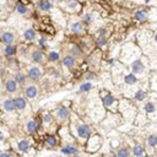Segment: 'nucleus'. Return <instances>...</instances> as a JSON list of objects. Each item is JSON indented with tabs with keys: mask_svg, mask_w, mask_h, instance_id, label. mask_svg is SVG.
<instances>
[{
	"mask_svg": "<svg viewBox=\"0 0 157 157\" xmlns=\"http://www.w3.org/2000/svg\"><path fill=\"white\" fill-rule=\"evenodd\" d=\"M5 90H6L8 93L12 95V93L17 92V90H19V84L16 82L15 79L9 77V79H6V81H5Z\"/></svg>",
	"mask_w": 157,
	"mask_h": 157,
	"instance_id": "obj_2",
	"label": "nucleus"
},
{
	"mask_svg": "<svg viewBox=\"0 0 157 157\" xmlns=\"http://www.w3.org/2000/svg\"><path fill=\"white\" fill-rule=\"evenodd\" d=\"M97 76H96V74H93V73H88V74H86V79L87 80H95Z\"/></svg>",
	"mask_w": 157,
	"mask_h": 157,
	"instance_id": "obj_37",
	"label": "nucleus"
},
{
	"mask_svg": "<svg viewBox=\"0 0 157 157\" xmlns=\"http://www.w3.org/2000/svg\"><path fill=\"white\" fill-rule=\"evenodd\" d=\"M61 153H64V155H77L79 153V150L74 146H64L61 150H60Z\"/></svg>",
	"mask_w": 157,
	"mask_h": 157,
	"instance_id": "obj_12",
	"label": "nucleus"
},
{
	"mask_svg": "<svg viewBox=\"0 0 157 157\" xmlns=\"http://www.w3.org/2000/svg\"><path fill=\"white\" fill-rule=\"evenodd\" d=\"M38 6L42 11H49L52 9V4H50L49 0H39Z\"/></svg>",
	"mask_w": 157,
	"mask_h": 157,
	"instance_id": "obj_16",
	"label": "nucleus"
},
{
	"mask_svg": "<svg viewBox=\"0 0 157 157\" xmlns=\"http://www.w3.org/2000/svg\"><path fill=\"white\" fill-rule=\"evenodd\" d=\"M77 134L81 139H87L91 135V129L87 124H80L77 127Z\"/></svg>",
	"mask_w": 157,
	"mask_h": 157,
	"instance_id": "obj_3",
	"label": "nucleus"
},
{
	"mask_svg": "<svg viewBox=\"0 0 157 157\" xmlns=\"http://www.w3.org/2000/svg\"><path fill=\"white\" fill-rule=\"evenodd\" d=\"M147 16H148V14L146 10H138L135 12V20H138V21H145V20H147Z\"/></svg>",
	"mask_w": 157,
	"mask_h": 157,
	"instance_id": "obj_15",
	"label": "nucleus"
},
{
	"mask_svg": "<svg viewBox=\"0 0 157 157\" xmlns=\"http://www.w3.org/2000/svg\"><path fill=\"white\" fill-rule=\"evenodd\" d=\"M26 128H27V131L28 133H36L37 131V128H38V125L35 120H29L26 125Z\"/></svg>",
	"mask_w": 157,
	"mask_h": 157,
	"instance_id": "obj_21",
	"label": "nucleus"
},
{
	"mask_svg": "<svg viewBox=\"0 0 157 157\" xmlns=\"http://www.w3.org/2000/svg\"><path fill=\"white\" fill-rule=\"evenodd\" d=\"M134 98H135V101H139V102L144 101V100L146 98V91H144L142 88L138 90V91H136V93L134 95Z\"/></svg>",
	"mask_w": 157,
	"mask_h": 157,
	"instance_id": "obj_20",
	"label": "nucleus"
},
{
	"mask_svg": "<svg viewBox=\"0 0 157 157\" xmlns=\"http://www.w3.org/2000/svg\"><path fill=\"white\" fill-rule=\"evenodd\" d=\"M15 53H16V47L12 44H6V47L4 49V54L6 56H12V55H15Z\"/></svg>",
	"mask_w": 157,
	"mask_h": 157,
	"instance_id": "obj_18",
	"label": "nucleus"
},
{
	"mask_svg": "<svg viewBox=\"0 0 157 157\" xmlns=\"http://www.w3.org/2000/svg\"><path fill=\"white\" fill-rule=\"evenodd\" d=\"M114 102V97L111 95V93H104L102 95V103L104 107H111Z\"/></svg>",
	"mask_w": 157,
	"mask_h": 157,
	"instance_id": "obj_11",
	"label": "nucleus"
},
{
	"mask_svg": "<svg viewBox=\"0 0 157 157\" xmlns=\"http://www.w3.org/2000/svg\"><path fill=\"white\" fill-rule=\"evenodd\" d=\"M97 43H98V46H104V44L107 43L106 37H104V36H103V37H100V38H98V41H97Z\"/></svg>",
	"mask_w": 157,
	"mask_h": 157,
	"instance_id": "obj_36",
	"label": "nucleus"
},
{
	"mask_svg": "<svg viewBox=\"0 0 157 157\" xmlns=\"http://www.w3.org/2000/svg\"><path fill=\"white\" fill-rule=\"evenodd\" d=\"M92 88V84L91 82H85L82 85H80V92H88Z\"/></svg>",
	"mask_w": 157,
	"mask_h": 157,
	"instance_id": "obj_30",
	"label": "nucleus"
},
{
	"mask_svg": "<svg viewBox=\"0 0 157 157\" xmlns=\"http://www.w3.org/2000/svg\"><path fill=\"white\" fill-rule=\"evenodd\" d=\"M71 53H73V54H71V55H74V56H75V58H76V56H79V55H80V54H81V52H80V50H79V48H77V47H74V48H73V49H71Z\"/></svg>",
	"mask_w": 157,
	"mask_h": 157,
	"instance_id": "obj_34",
	"label": "nucleus"
},
{
	"mask_svg": "<svg viewBox=\"0 0 157 157\" xmlns=\"http://www.w3.org/2000/svg\"><path fill=\"white\" fill-rule=\"evenodd\" d=\"M61 61H63V65L67 67V68H69V69H73V68L76 65V58H75L74 55H71V54L65 55L64 58H63Z\"/></svg>",
	"mask_w": 157,
	"mask_h": 157,
	"instance_id": "obj_6",
	"label": "nucleus"
},
{
	"mask_svg": "<svg viewBox=\"0 0 157 157\" xmlns=\"http://www.w3.org/2000/svg\"><path fill=\"white\" fill-rule=\"evenodd\" d=\"M43 120H44V123H46V124H50V123H52V120H53V117H52L49 113H46V114L43 115Z\"/></svg>",
	"mask_w": 157,
	"mask_h": 157,
	"instance_id": "obj_32",
	"label": "nucleus"
},
{
	"mask_svg": "<svg viewBox=\"0 0 157 157\" xmlns=\"http://www.w3.org/2000/svg\"><path fill=\"white\" fill-rule=\"evenodd\" d=\"M17 147H19V150H20L21 152H26V151L29 148V141H28V140H21V141L19 142Z\"/></svg>",
	"mask_w": 157,
	"mask_h": 157,
	"instance_id": "obj_24",
	"label": "nucleus"
},
{
	"mask_svg": "<svg viewBox=\"0 0 157 157\" xmlns=\"http://www.w3.org/2000/svg\"><path fill=\"white\" fill-rule=\"evenodd\" d=\"M48 60L52 61V63H55L59 60V53L58 52H50L48 54Z\"/></svg>",
	"mask_w": 157,
	"mask_h": 157,
	"instance_id": "obj_28",
	"label": "nucleus"
},
{
	"mask_svg": "<svg viewBox=\"0 0 157 157\" xmlns=\"http://www.w3.org/2000/svg\"><path fill=\"white\" fill-rule=\"evenodd\" d=\"M68 6L70 9H75V8H77V3L75 2V0H70V2L68 3Z\"/></svg>",
	"mask_w": 157,
	"mask_h": 157,
	"instance_id": "obj_35",
	"label": "nucleus"
},
{
	"mask_svg": "<svg viewBox=\"0 0 157 157\" xmlns=\"http://www.w3.org/2000/svg\"><path fill=\"white\" fill-rule=\"evenodd\" d=\"M131 70L134 74H142L145 71V65L140 59H136L131 63Z\"/></svg>",
	"mask_w": 157,
	"mask_h": 157,
	"instance_id": "obj_5",
	"label": "nucleus"
},
{
	"mask_svg": "<svg viewBox=\"0 0 157 157\" xmlns=\"http://www.w3.org/2000/svg\"><path fill=\"white\" fill-rule=\"evenodd\" d=\"M9 156H11V153H9V152H2L0 153V157H9Z\"/></svg>",
	"mask_w": 157,
	"mask_h": 157,
	"instance_id": "obj_38",
	"label": "nucleus"
},
{
	"mask_svg": "<svg viewBox=\"0 0 157 157\" xmlns=\"http://www.w3.org/2000/svg\"><path fill=\"white\" fill-rule=\"evenodd\" d=\"M2 42L4 44H12L15 42V35L12 32H4L2 35Z\"/></svg>",
	"mask_w": 157,
	"mask_h": 157,
	"instance_id": "obj_9",
	"label": "nucleus"
},
{
	"mask_svg": "<svg viewBox=\"0 0 157 157\" xmlns=\"http://www.w3.org/2000/svg\"><path fill=\"white\" fill-rule=\"evenodd\" d=\"M70 29H71V32H74V33H81L84 27H82V23L81 22H74L70 26Z\"/></svg>",
	"mask_w": 157,
	"mask_h": 157,
	"instance_id": "obj_19",
	"label": "nucleus"
},
{
	"mask_svg": "<svg viewBox=\"0 0 157 157\" xmlns=\"http://www.w3.org/2000/svg\"><path fill=\"white\" fill-rule=\"evenodd\" d=\"M147 144H148L150 147L157 146V136H156V135H150V136L147 138Z\"/></svg>",
	"mask_w": 157,
	"mask_h": 157,
	"instance_id": "obj_27",
	"label": "nucleus"
},
{
	"mask_svg": "<svg viewBox=\"0 0 157 157\" xmlns=\"http://www.w3.org/2000/svg\"><path fill=\"white\" fill-rule=\"evenodd\" d=\"M155 39H156V42H157V35H156V36H155Z\"/></svg>",
	"mask_w": 157,
	"mask_h": 157,
	"instance_id": "obj_41",
	"label": "nucleus"
},
{
	"mask_svg": "<svg viewBox=\"0 0 157 157\" xmlns=\"http://www.w3.org/2000/svg\"><path fill=\"white\" fill-rule=\"evenodd\" d=\"M25 95H26V97L29 98V100L37 98V96H38V87H37L36 85H33V84L27 85V86L25 87Z\"/></svg>",
	"mask_w": 157,
	"mask_h": 157,
	"instance_id": "obj_1",
	"label": "nucleus"
},
{
	"mask_svg": "<svg viewBox=\"0 0 157 157\" xmlns=\"http://www.w3.org/2000/svg\"><path fill=\"white\" fill-rule=\"evenodd\" d=\"M3 140H4V134L0 131V141H3Z\"/></svg>",
	"mask_w": 157,
	"mask_h": 157,
	"instance_id": "obj_40",
	"label": "nucleus"
},
{
	"mask_svg": "<svg viewBox=\"0 0 157 157\" xmlns=\"http://www.w3.org/2000/svg\"><path fill=\"white\" fill-rule=\"evenodd\" d=\"M39 44H41V46H46V38H43V37H42V38H41V41H39Z\"/></svg>",
	"mask_w": 157,
	"mask_h": 157,
	"instance_id": "obj_39",
	"label": "nucleus"
},
{
	"mask_svg": "<svg viewBox=\"0 0 157 157\" xmlns=\"http://www.w3.org/2000/svg\"><path fill=\"white\" fill-rule=\"evenodd\" d=\"M3 107H4V109H5L6 112H12V111H15V109H16V108H15L14 100H11V98L5 100V101H4V103H3Z\"/></svg>",
	"mask_w": 157,
	"mask_h": 157,
	"instance_id": "obj_13",
	"label": "nucleus"
},
{
	"mask_svg": "<svg viewBox=\"0 0 157 157\" xmlns=\"http://www.w3.org/2000/svg\"><path fill=\"white\" fill-rule=\"evenodd\" d=\"M70 115V112L67 107H60L56 109V117L59 120H67Z\"/></svg>",
	"mask_w": 157,
	"mask_h": 157,
	"instance_id": "obj_7",
	"label": "nucleus"
},
{
	"mask_svg": "<svg viewBox=\"0 0 157 157\" xmlns=\"http://www.w3.org/2000/svg\"><path fill=\"white\" fill-rule=\"evenodd\" d=\"M41 70L39 68L37 67H32V68H29L28 69V73H27V77L31 80V81H37L39 77H41Z\"/></svg>",
	"mask_w": 157,
	"mask_h": 157,
	"instance_id": "obj_4",
	"label": "nucleus"
},
{
	"mask_svg": "<svg viewBox=\"0 0 157 157\" xmlns=\"http://www.w3.org/2000/svg\"><path fill=\"white\" fill-rule=\"evenodd\" d=\"M124 82H125V84H128V85H135V84L138 82V79H136L135 74H134V73H131V74H128L127 76L124 77Z\"/></svg>",
	"mask_w": 157,
	"mask_h": 157,
	"instance_id": "obj_17",
	"label": "nucleus"
},
{
	"mask_svg": "<svg viewBox=\"0 0 157 157\" xmlns=\"http://www.w3.org/2000/svg\"><path fill=\"white\" fill-rule=\"evenodd\" d=\"M133 155H135V156H144V155H146V152H145V147H144V146H141V145H136V146H134V148H133Z\"/></svg>",
	"mask_w": 157,
	"mask_h": 157,
	"instance_id": "obj_23",
	"label": "nucleus"
},
{
	"mask_svg": "<svg viewBox=\"0 0 157 157\" xmlns=\"http://www.w3.org/2000/svg\"><path fill=\"white\" fill-rule=\"evenodd\" d=\"M144 109H145V112H147V113H153V112L156 111V106H155L152 102H147V103L145 104Z\"/></svg>",
	"mask_w": 157,
	"mask_h": 157,
	"instance_id": "obj_29",
	"label": "nucleus"
},
{
	"mask_svg": "<svg viewBox=\"0 0 157 157\" xmlns=\"http://www.w3.org/2000/svg\"><path fill=\"white\" fill-rule=\"evenodd\" d=\"M93 19H95V16H93L92 14H86V15L84 16L85 22H87V23H91V22L93 21Z\"/></svg>",
	"mask_w": 157,
	"mask_h": 157,
	"instance_id": "obj_33",
	"label": "nucleus"
},
{
	"mask_svg": "<svg viewBox=\"0 0 157 157\" xmlns=\"http://www.w3.org/2000/svg\"><path fill=\"white\" fill-rule=\"evenodd\" d=\"M14 103H15V108L19 111H23L27 107V101L23 97H16L14 100Z\"/></svg>",
	"mask_w": 157,
	"mask_h": 157,
	"instance_id": "obj_10",
	"label": "nucleus"
},
{
	"mask_svg": "<svg viewBox=\"0 0 157 157\" xmlns=\"http://www.w3.org/2000/svg\"><path fill=\"white\" fill-rule=\"evenodd\" d=\"M47 144H48V145H50V146H55V145L58 144V141H56V139H55L54 136H52V135H50V136H48V138H47Z\"/></svg>",
	"mask_w": 157,
	"mask_h": 157,
	"instance_id": "obj_31",
	"label": "nucleus"
},
{
	"mask_svg": "<svg viewBox=\"0 0 157 157\" xmlns=\"http://www.w3.org/2000/svg\"><path fill=\"white\" fill-rule=\"evenodd\" d=\"M15 80H16V82L19 84V85H25L26 84V80H27V76L23 74V73H17L16 75H15V77H14Z\"/></svg>",
	"mask_w": 157,
	"mask_h": 157,
	"instance_id": "obj_22",
	"label": "nucleus"
},
{
	"mask_svg": "<svg viewBox=\"0 0 157 157\" xmlns=\"http://www.w3.org/2000/svg\"><path fill=\"white\" fill-rule=\"evenodd\" d=\"M36 36H37L36 31L32 29V28H28V29H26L25 32H23V37H25L26 41H32V39L36 38Z\"/></svg>",
	"mask_w": 157,
	"mask_h": 157,
	"instance_id": "obj_14",
	"label": "nucleus"
},
{
	"mask_svg": "<svg viewBox=\"0 0 157 157\" xmlns=\"http://www.w3.org/2000/svg\"><path fill=\"white\" fill-rule=\"evenodd\" d=\"M118 157H128V156H130V151L128 150V148H125V147H121V148H119L118 151H117V153H115Z\"/></svg>",
	"mask_w": 157,
	"mask_h": 157,
	"instance_id": "obj_25",
	"label": "nucleus"
},
{
	"mask_svg": "<svg viewBox=\"0 0 157 157\" xmlns=\"http://www.w3.org/2000/svg\"><path fill=\"white\" fill-rule=\"evenodd\" d=\"M16 11H17L20 15H26V14L28 12V9H27V6H26V5H23V4H19V5L16 6Z\"/></svg>",
	"mask_w": 157,
	"mask_h": 157,
	"instance_id": "obj_26",
	"label": "nucleus"
},
{
	"mask_svg": "<svg viewBox=\"0 0 157 157\" xmlns=\"http://www.w3.org/2000/svg\"><path fill=\"white\" fill-rule=\"evenodd\" d=\"M31 59H32V61L38 63L39 64V63H42L43 59H44V54H43V52L41 49H35L32 52V54H31Z\"/></svg>",
	"mask_w": 157,
	"mask_h": 157,
	"instance_id": "obj_8",
	"label": "nucleus"
}]
</instances>
